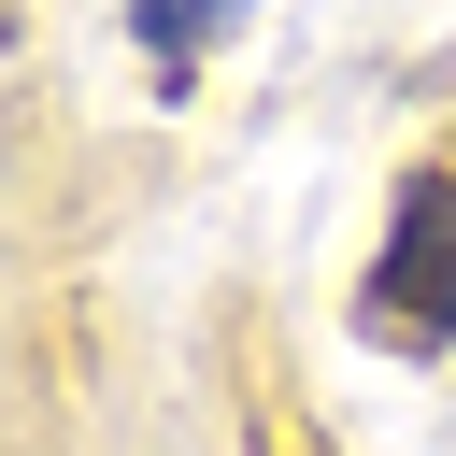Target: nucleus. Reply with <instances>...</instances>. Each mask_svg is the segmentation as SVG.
Wrapping results in <instances>:
<instances>
[{
  "label": "nucleus",
  "mask_w": 456,
  "mask_h": 456,
  "mask_svg": "<svg viewBox=\"0 0 456 456\" xmlns=\"http://www.w3.org/2000/svg\"><path fill=\"white\" fill-rule=\"evenodd\" d=\"M356 328L370 342H456V171H413L399 214H385V256L356 285Z\"/></svg>",
  "instance_id": "1"
},
{
  "label": "nucleus",
  "mask_w": 456,
  "mask_h": 456,
  "mask_svg": "<svg viewBox=\"0 0 456 456\" xmlns=\"http://www.w3.org/2000/svg\"><path fill=\"white\" fill-rule=\"evenodd\" d=\"M228 14H242V0H128V28L157 43V71H185V57H200V28H228Z\"/></svg>",
  "instance_id": "2"
}]
</instances>
